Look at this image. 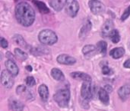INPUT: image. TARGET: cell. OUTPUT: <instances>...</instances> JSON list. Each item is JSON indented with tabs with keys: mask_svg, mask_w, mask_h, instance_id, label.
Listing matches in <instances>:
<instances>
[{
	"mask_svg": "<svg viewBox=\"0 0 130 111\" xmlns=\"http://www.w3.org/2000/svg\"><path fill=\"white\" fill-rule=\"evenodd\" d=\"M14 13L17 21L22 26H30L35 20V12L26 2H19L15 7Z\"/></svg>",
	"mask_w": 130,
	"mask_h": 111,
	"instance_id": "obj_1",
	"label": "cell"
},
{
	"mask_svg": "<svg viewBox=\"0 0 130 111\" xmlns=\"http://www.w3.org/2000/svg\"><path fill=\"white\" fill-rule=\"evenodd\" d=\"M38 38L40 43L46 45H53L58 41L56 34L50 29H45L39 33Z\"/></svg>",
	"mask_w": 130,
	"mask_h": 111,
	"instance_id": "obj_2",
	"label": "cell"
},
{
	"mask_svg": "<svg viewBox=\"0 0 130 111\" xmlns=\"http://www.w3.org/2000/svg\"><path fill=\"white\" fill-rule=\"evenodd\" d=\"M53 99L60 107H67L70 101V91L68 89L59 90L54 94Z\"/></svg>",
	"mask_w": 130,
	"mask_h": 111,
	"instance_id": "obj_3",
	"label": "cell"
},
{
	"mask_svg": "<svg viewBox=\"0 0 130 111\" xmlns=\"http://www.w3.org/2000/svg\"><path fill=\"white\" fill-rule=\"evenodd\" d=\"M64 7L66 12L71 17H75L79 10V4L77 0H66Z\"/></svg>",
	"mask_w": 130,
	"mask_h": 111,
	"instance_id": "obj_4",
	"label": "cell"
},
{
	"mask_svg": "<svg viewBox=\"0 0 130 111\" xmlns=\"http://www.w3.org/2000/svg\"><path fill=\"white\" fill-rule=\"evenodd\" d=\"M94 90L91 81H85L82 84L81 89V95L85 100H91L93 97Z\"/></svg>",
	"mask_w": 130,
	"mask_h": 111,
	"instance_id": "obj_5",
	"label": "cell"
},
{
	"mask_svg": "<svg viewBox=\"0 0 130 111\" xmlns=\"http://www.w3.org/2000/svg\"><path fill=\"white\" fill-rule=\"evenodd\" d=\"M88 5L91 12L94 15L101 14L105 11V5L100 0H90Z\"/></svg>",
	"mask_w": 130,
	"mask_h": 111,
	"instance_id": "obj_6",
	"label": "cell"
},
{
	"mask_svg": "<svg viewBox=\"0 0 130 111\" xmlns=\"http://www.w3.org/2000/svg\"><path fill=\"white\" fill-rule=\"evenodd\" d=\"M1 82L4 87L8 89L11 88L14 85V80L12 75L8 72V70H3L1 73Z\"/></svg>",
	"mask_w": 130,
	"mask_h": 111,
	"instance_id": "obj_7",
	"label": "cell"
},
{
	"mask_svg": "<svg viewBox=\"0 0 130 111\" xmlns=\"http://www.w3.org/2000/svg\"><path fill=\"white\" fill-rule=\"evenodd\" d=\"M16 91L19 96H21L22 98L25 99L26 101H31L34 99L33 92L24 85L18 86L16 89Z\"/></svg>",
	"mask_w": 130,
	"mask_h": 111,
	"instance_id": "obj_8",
	"label": "cell"
},
{
	"mask_svg": "<svg viewBox=\"0 0 130 111\" xmlns=\"http://www.w3.org/2000/svg\"><path fill=\"white\" fill-rule=\"evenodd\" d=\"M113 30H114V24H113V21L110 19L107 20L104 22V24L103 25L102 28H101L102 37H104V38L110 37V34L112 33V31Z\"/></svg>",
	"mask_w": 130,
	"mask_h": 111,
	"instance_id": "obj_9",
	"label": "cell"
},
{
	"mask_svg": "<svg viewBox=\"0 0 130 111\" xmlns=\"http://www.w3.org/2000/svg\"><path fill=\"white\" fill-rule=\"evenodd\" d=\"M56 61L62 64L65 65H72L76 62V59L68 54H60L57 57Z\"/></svg>",
	"mask_w": 130,
	"mask_h": 111,
	"instance_id": "obj_10",
	"label": "cell"
},
{
	"mask_svg": "<svg viewBox=\"0 0 130 111\" xmlns=\"http://www.w3.org/2000/svg\"><path fill=\"white\" fill-rule=\"evenodd\" d=\"M9 108L12 111H23L24 105V104L14 98H11L8 101Z\"/></svg>",
	"mask_w": 130,
	"mask_h": 111,
	"instance_id": "obj_11",
	"label": "cell"
},
{
	"mask_svg": "<svg viewBox=\"0 0 130 111\" xmlns=\"http://www.w3.org/2000/svg\"><path fill=\"white\" fill-rule=\"evenodd\" d=\"M5 67H6L7 70L8 71V72L12 76H17L18 74V72H19L18 67L11 60H7L5 61Z\"/></svg>",
	"mask_w": 130,
	"mask_h": 111,
	"instance_id": "obj_12",
	"label": "cell"
},
{
	"mask_svg": "<svg viewBox=\"0 0 130 111\" xmlns=\"http://www.w3.org/2000/svg\"><path fill=\"white\" fill-rule=\"evenodd\" d=\"M71 77H73L74 79H76V80L83 81L84 82L85 81H91V77L89 74L84 73V72L77 71V72L71 73Z\"/></svg>",
	"mask_w": 130,
	"mask_h": 111,
	"instance_id": "obj_13",
	"label": "cell"
},
{
	"mask_svg": "<svg viewBox=\"0 0 130 111\" xmlns=\"http://www.w3.org/2000/svg\"><path fill=\"white\" fill-rule=\"evenodd\" d=\"M92 28V24L91 22L89 21V20H87L85 21V23L83 25V26L81 28V31H80V33H79V37L83 38L87 36V35L89 33V31H91Z\"/></svg>",
	"mask_w": 130,
	"mask_h": 111,
	"instance_id": "obj_14",
	"label": "cell"
},
{
	"mask_svg": "<svg viewBox=\"0 0 130 111\" xmlns=\"http://www.w3.org/2000/svg\"><path fill=\"white\" fill-rule=\"evenodd\" d=\"M110 56L114 59H119L125 54V50L123 48H116L110 51Z\"/></svg>",
	"mask_w": 130,
	"mask_h": 111,
	"instance_id": "obj_15",
	"label": "cell"
},
{
	"mask_svg": "<svg viewBox=\"0 0 130 111\" xmlns=\"http://www.w3.org/2000/svg\"><path fill=\"white\" fill-rule=\"evenodd\" d=\"M38 93L41 99L44 101H46L49 97V90L46 85L41 84L38 88Z\"/></svg>",
	"mask_w": 130,
	"mask_h": 111,
	"instance_id": "obj_16",
	"label": "cell"
},
{
	"mask_svg": "<svg viewBox=\"0 0 130 111\" xmlns=\"http://www.w3.org/2000/svg\"><path fill=\"white\" fill-rule=\"evenodd\" d=\"M118 95L122 100H126L130 95V87L125 85L121 87L118 91Z\"/></svg>",
	"mask_w": 130,
	"mask_h": 111,
	"instance_id": "obj_17",
	"label": "cell"
},
{
	"mask_svg": "<svg viewBox=\"0 0 130 111\" xmlns=\"http://www.w3.org/2000/svg\"><path fill=\"white\" fill-rule=\"evenodd\" d=\"M51 75L53 77V79L58 81H62L65 79V76L62 71L58 68H53L51 71Z\"/></svg>",
	"mask_w": 130,
	"mask_h": 111,
	"instance_id": "obj_18",
	"label": "cell"
},
{
	"mask_svg": "<svg viewBox=\"0 0 130 111\" xmlns=\"http://www.w3.org/2000/svg\"><path fill=\"white\" fill-rule=\"evenodd\" d=\"M34 4L37 7L38 10L41 12V13H43V14H46V13H49L50 12V9L47 8V6L46 5V4L44 2H42L39 0H34L33 1Z\"/></svg>",
	"mask_w": 130,
	"mask_h": 111,
	"instance_id": "obj_19",
	"label": "cell"
},
{
	"mask_svg": "<svg viewBox=\"0 0 130 111\" xmlns=\"http://www.w3.org/2000/svg\"><path fill=\"white\" fill-rule=\"evenodd\" d=\"M98 96H99V99L101 100V101L107 105L110 102V97H109V94H108V92H107L104 89H101L99 91V93H98Z\"/></svg>",
	"mask_w": 130,
	"mask_h": 111,
	"instance_id": "obj_20",
	"label": "cell"
},
{
	"mask_svg": "<svg viewBox=\"0 0 130 111\" xmlns=\"http://www.w3.org/2000/svg\"><path fill=\"white\" fill-rule=\"evenodd\" d=\"M50 5L56 11L59 12L63 8V3L62 0H49Z\"/></svg>",
	"mask_w": 130,
	"mask_h": 111,
	"instance_id": "obj_21",
	"label": "cell"
},
{
	"mask_svg": "<svg viewBox=\"0 0 130 111\" xmlns=\"http://www.w3.org/2000/svg\"><path fill=\"white\" fill-rule=\"evenodd\" d=\"M13 40H14V41L17 45L21 46L22 48H27V44L26 43V41H24V39L23 38V37L21 35H15L13 37Z\"/></svg>",
	"mask_w": 130,
	"mask_h": 111,
	"instance_id": "obj_22",
	"label": "cell"
},
{
	"mask_svg": "<svg viewBox=\"0 0 130 111\" xmlns=\"http://www.w3.org/2000/svg\"><path fill=\"white\" fill-rule=\"evenodd\" d=\"M97 48H98V50H99L100 53L105 56L106 54H107V44L106 41H101L98 43V45H97Z\"/></svg>",
	"mask_w": 130,
	"mask_h": 111,
	"instance_id": "obj_23",
	"label": "cell"
},
{
	"mask_svg": "<svg viewBox=\"0 0 130 111\" xmlns=\"http://www.w3.org/2000/svg\"><path fill=\"white\" fill-rule=\"evenodd\" d=\"M14 54H15V56L18 59H20L21 61L26 60L27 58V57H28L27 54L26 52H24V51H22L21 49H20V48H15L14 49Z\"/></svg>",
	"mask_w": 130,
	"mask_h": 111,
	"instance_id": "obj_24",
	"label": "cell"
},
{
	"mask_svg": "<svg viewBox=\"0 0 130 111\" xmlns=\"http://www.w3.org/2000/svg\"><path fill=\"white\" fill-rule=\"evenodd\" d=\"M110 38L111 41H112L113 43H115V44L118 43V42L120 41V33H119L118 30L114 29V30L112 31V33L110 34Z\"/></svg>",
	"mask_w": 130,
	"mask_h": 111,
	"instance_id": "obj_25",
	"label": "cell"
},
{
	"mask_svg": "<svg viewBox=\"0 0 130 111\" xmlns=\"http://www.w3.org/2000/svg\"><path fill=\"white\" fill-rule=\"evenodd\" d=\"M96 50V47L94 45H85L83 49H82V52L85 55H88L90 53Z\"/></svg>",
	"mask_w": 130,
	"mask_h": 111,
	"instance_id": "obj_26",
	"label": "cell"
},
{
	"mask_svg": "<svg viewBox=\"0 0 130 111\" xmlns=\"http://www.w3.org/2000/svg\"><path fill=\"white\" fill-rule=\"evenodd\" d=\"M130 15V5L125 9V11L123 12V13L122 14L121 16V21H125L126 20Z\"/></svg>",
	"mask_w": 130,
	"mask_h": 111,
	"instance_id": "obj_27",
	"label": "cell"
},
{
	"mask_svg": "<svg viewBox=\"0 0 130 111\" xmlns=\"http://www.w3.org/2000/svg\"><path fill=\"white\" fill-rule=\"evenodd\" d=\"M26 84L29 86V87H33V86H34L35 84H36V81H35V79L33 77H31V76H29V77H27V78H26Z\"/></svg>",
	"mask_w": 130,
	"mask_h": 111,
	"instance_id": "obj_28",
	"label": "cell"
},
{
	"mask_svg": "<svg viewBox=\"0 0 130 111\" xmlns=\"http://www.w3.org/2000/svg\"><path fill=\"white\" fill-rule=\"evenodd\" d=\"M102 73L105 75H109L111 73V69L108 66H104L102 68Z\"/></svg>",
	"mask_w": 130,
	"mask_h": 111,
	"instance_id": "obj_29",
	"label": "cell"
},
{
	"mask_svg": "<svg viewBox=\"0 0 130 111\" xmlns=\"http://www.w3.org/2000/svg\"><path fill=\"white\" fill-rule=\"evenodd\" d=\"M0 43H1L2 48H8V41H7L6 39H5L4 38H1V41H0Z\"/></svg>",
	"mask_w": 130,
	"mask_h": 111,
	"instance_id": "obj_30",
	"label": "cell"
},
{
	"mask_svg": "<svg viewBox=\"0 0 130 111\" xmlns=\"http://www.w3.org/2000/svg\"><path fill=\"white\" fill-rule=\"evenodd\" d=\"M123 66H124V68H130V58L129 59H128V60H126V61L124 62Z\"/></svg>",
	"mask_w": 130,
	"mask_h": 111,
	"instance_id": "obj_31",
	"label": "cell"
},
{
	"mask_svg": "<svg viewBox=\"0 0 130 111\" xmlns=\"http://www.w3.org/2000/svg\"><path fill=\"white\" fill-rule=\"evenodd\" d=\"M104 90H105L107 92H108V93H110V92L113 91V89H112L111 86H109V85H106V86H105V87H104Z\"/></svg>",
	"mask_w": 130,
	"mask_h": 111,
	"instance_id": "obj_32",
	"label": "cell"
},
{
	"mask_svg": "<svg viewBox=\"0 0 130 111\" xmlns=\"http://www.w3.org/2000/svg\"><path fill=\"white\" fill-rule=\"evenodd\" d=\"M26 68H27V71H32V68H31V66H27V67H26Z\"/></svg>",
	"mask_w": 130,
	"mask_h": 111,
	"instance_id": "obj_33",
	"label": "cell"
}]
</instances>
